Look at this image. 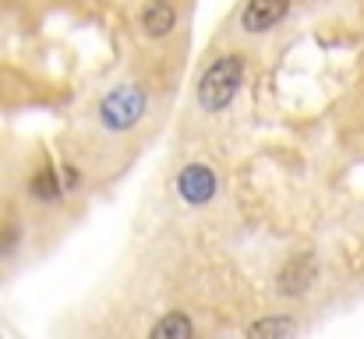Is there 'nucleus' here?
Segmentation results:
<instances>
[{
  "instance_id": "nucleus-8",
  "label": "nucleus",
  "mask_w": 364,
  "mask_h": 339,
  "mask_svg": "<svg viewBox=\"0 0 364 339\" xmlns=\"http://www.w3.org/2000/svg\"><path fill=\"white\" fill-rule=\"evenodd\" d=\"M28 195H32L36 202H60L64 184H60L57 170H50V166L36 170V173H32V181H28Z\"/></svg>"
},
{
  "instance_id": "nucleus-7",
  "label": "nucleus",
  "mask_w": 364,
  "mask_h": 339,
  "mask_svg": "<svg viewBox=\"0 0 364 339\" xmlns=\"http://www.w3.org/2000/svg\"><path fill=\"white\" fill-rule=\"evenodd\" d=\"M195 325L184 311H166L152 329H149V339H191Z\"/></svg>"
},
{
  "instance_id": "nucleus-10",
  "label": "nucleus",
  "mask_w": 364,
  "mask_h": 339,
  "mask_svg": "<svg viewBox=\"0 0 364 339\" xmlns=\"http://www.w3.org/2000/svg\"><path fill=\"white\" fill-rule=\"evenodd\" d=\"M78 181H82V173H78L75 166H64V188H75Z\"/></svg>"
},
{
  "instance_id": "nucleus-5",
  "label": "nucleus",
  "mask_w": 364,
  "mask_h": 339,
  "mask_svg": "<svg viewBox=\"0 0 364 339\" xmlns=\"http://www.w3.org/2000/svg\"><path fill=\"white\" fill-rule=\"evenodd\" d=\"M287 14H290V0H244L241 28L251 36H262V32L276 28Z\"/></svg>"
},
{
  "instance_id": "nucleus-4",
  "label": "nucleus",
  "mask_w": 364,
  "mask_h": 339,
  "mask_svg": "<svg viewBox=\"0 0 364 339\" xmlns=\"http://www.w3.org/2000/svg\"><path fill=\"white\" fill-rule=\"evenodd\" d=\"M315 276H318V262H315L311 254H294V258L279 269V276H276V290H279L283 297H301V294L311 290Z\"/></svg>"
},
{
  "instance_id": "nucleus-2",
  "label": "nucleus",
  "mask_w": 364,
  "mask_h": 339,
  "mask_svg": "<svg viewBox=\"0 0 364 339\" xmlns=\"http://www.w3.org/2000/svg\"><path fill=\"white\" fill-rule=\"evenodd\" d=\"M145 110H149V92L138 82H124L100 99V124L114 134H124L145 117Z\"/></svg>"
},
{
  "instance_id": "nucleus-9",
  "label": "nucleus",
  "mask_w": 364,
  "mask_h": 339,
  "mask_svg": "<svg viewBox=\"0 0 364 339\" xmlns=\"http://www.w3.org/2000/svg\"><path fill=\"white\" fill-rule=\"evenodd\" d=\"M297 333V322L287 318V315H269V318H258L247 325V336L251 339H279V336H294Z\"/></svg>"
},
{
  "instance_id": "nucleus-1",
  "label": "nucleus",
  "mask_w": 364,
  "mask_h": 339,
  "mask_svg": "<svg viewBox=\"0 0 364 339\" xmlns=\"http://www.w3.org/2000/svg\"><path fill=\"white\" fill-rule=\"evenodd\" d=\"M241 85H244V57L241 53H223L198 78V107L205 113H223L237 99Z\"/></svg>"
},
{
  "instance_id": "nucleus-3",
  "label": "nucleus",
  "mask_w": 364,
  "mask_h": 339,
  "mask_svg": "<svg viewBox=\"0 0 364 339\" xmlns=\"http://www.w3.org/2000/svg\"><path fill=\"white\" fill-rule=\"evenodd\" d=\"M177 195H181L184 205H195V209L209 205V202L216 198V173H213V166H205V163H188V166L177 173Z\"/></svg>"
},
{
  "instance_id": "nucleus-6",
  "label": "nucleus",
  "mask_w": 364,
  "mask_h": 339,
  "mask_svg": "<svg viewBox=\"0 0 364 339\" xmlns=\"http://www.w3.org/2000/svg\"><path fill=\"white\" fill-rule=\"evenodd\" d=\"M138 21H141V32H145L149 39H163V36H170L173 25H177V7H173L170 0H149V4L141 7Z\"/></svg>"
}]
</instances>
